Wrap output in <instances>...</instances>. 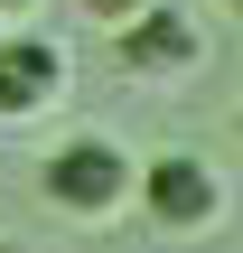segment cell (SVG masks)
I'll list each match as a JSON object with an SVG mask.
<instances>
[{
    "label": "cell",
    "instance_id": "7",
    "mask_svg": "<svg viewBox=\"0 0 243 253\" xmlns=\"http://www.w3.org/2000/svg\"><path fill=\"white\" fill-rule=\"evenodd\" d=\"M215 9H225V19H243V0H215Z\"/></svg>",
    "mask_w": 243,
    "mask_h": 253
},
{
    "label": "cell",
    "instance_id": "8",
    "mask_svg": "<svg viewBox=\"0 0 243 253\" xmlns=\"http://www.w3.org/2000/svg\"><path fill=\"white\" fill-rule=\"evenodd\" d=\"M0 253H28V244H9V235H0Z\"/></svg>",
    "mask_w": 243,
    "mask_h": 253
},
{
    "label": "cell",
    "instance_id": "5",
    "mask_svg": "<svg viewBox=\"0 0 243 253\" xmlns=\"http://www.w3.org/2000/svg\"><path fill=\"white\" fill-rule=\"evenodd\" d=\"M75 9H84V19H103V28H122V19H140L150 0H75Z\"/></svg>",
    "mask_w": 243,
    "mask_h": 253
},
{
    "label": "cell",
    "instance_id": "1",
    "mask_svg": "<svg viewBox=\"0 0 243 253\" xmlns=\"http://www.w3.org/2000/svg\"><path fill=\"white\" fill-rule=\"evenodd\" d=\"M131 188H140V160H131L122 141H103V131H75V141H56V150L37 160V197H47L66 225H112V216L131 207Z\"/></svg>",
    "mask_w": 243,
    "mask_h": 253
},
{
    "label": "cell",
    "instance_id": "4",
    "mask_svg": "<svg viewBox=\"0 0 243 253\" xmlns=\"http://www.w3.org/2000/svg\"><path fill=\"white\" fill-rule=\"evenodd\" d=\"M112 56H122V75H140V84H178V75H197V66H206V28H197L187 9L150 0L140 19H122V28H112Z\"/></svg>",
    "mask_w": 243,
    "mask_h": 253
},
{
    "label": "cell",
    "instance_id": "2",
    "mask_svg": "<svg viewBox=\"0 0 243 253\" xmlns=\"http://www.w3.org/2000/svg\"><path fill=\"white\" fill-rule=\"evenodd\" d=\"M131 207H140L159 235H215V225H225V178H215V160H197V150H159V160H140Z\"/></svg>",
    "mask_w": 243,
    "mask_h": 253
},
{
    "label": "cell",
    "instance_id": "3",
    "mask_svg": "<svg viewBox=\"0 0 243 253\" xmlns=\"http://www.w3.org/2000/svg\"><path fill=\"white\" fill-rule=\"evenodd\" d=\"M66 94H75V47L47 28H0V122L56 113Z\"/></svg>",
    "mask_w": 243,
    "mask_h": 253
},
{
    "label": "cell",
    "instance_id": "6",
    "mask_svg": "<svg viewBox=\"0 0 243 253\" xmlns=\"http://www.w3.org/2000/svg\"><path fill=\"white\" fill-rule=\"evenodd\" d=\"M28 9H37V0H0V19H28Z\"/></svg>",
    "mask_w": 243,
    "mask_h": 253
},
{
    "label": "cell",
    "instance_id": "9",
    "mask_svg": "<svg viewBox=\"0 0 243 253\" xmlns=\"http://www.w3.org/2000/svg\"><path fill=\"white\" fill-rule=\"evenodd\" d=\"M234 131H243V122H234Z\"/></svg>",
    "mask_w": 243,
    "mask_h": 253
}]
</instances>
